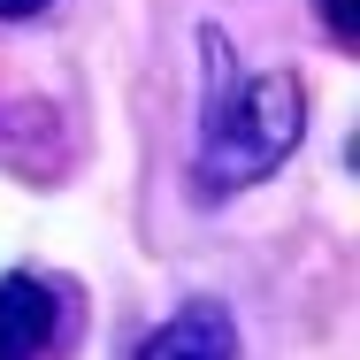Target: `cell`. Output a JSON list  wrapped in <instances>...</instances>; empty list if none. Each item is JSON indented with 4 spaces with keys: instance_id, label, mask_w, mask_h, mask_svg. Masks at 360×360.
I'll return each instance as SVG.
<instances>
[{
    "instance_id": "6da1fadb",
    "label": "cell",
    "mask_w": 360,
    "mask_h": 360,
    "mask_svg": "<svg viewBox=\"0 0 360 360\" xmlns=\"http://www.w3.org/2000/svg\"><path fill=\"white\" fill-rule=\"evenodd\" d=\"M299 139H307V92H299V77H291V70L238 77L215 108H207V139H200V192L222 200V192H245V184L276 176Z\"/></svg>"
},
{
    "instance_id": "277c9868",
    "label": "cell",
    "mask_w": 360,
    "mask_h": 360,
    "mask_svg": "<svg viewBox=\"0 0 360 360\" xmlns=\"http://www.w3.org/2000/svg\"><path fill=\"white\" fill-rule=\"evenodd\" d=\"M322 23H330L338 46H353V39H360V0H322Z\"/></svg>"
},
{
    "instance_id": "3957f363",
    "label": "cell",
    "mask_w": 360,
    "mask_h": 360,
    "mask_svg": "<svg viewBox=\"0 0 360 360\" xmlns=\"http://www.w3.org/2000/svg\"><path fill=\"white\" fill-rule=\"evenodd\" d=\"M54 338V291L39 276H0V360H39Z\"/></svg>"
},
{
    "instance_id": "7a4b0ae2",
    "label": "cell",
    "mask_w": 360,
    "mask_h": 360,
    "mask_svg": "<svg viewBox=\"0 0 360 360\" xmlns=\"http://www.w3.org/2000/svg\"><path fill=\"white\" fill-rule=\"evenodd\" d=\"M139 360H238V322L222 307H176L153 338L139 345Z\"/></svg>"
},
{
    "instance_id": "5b68a950",
    "label": "cell",
    "mask_w": 360,
    "mask_h": 360,
    "mask_svg": "<svg viewBox=\"0 0 360 360\" xmlns=\"http://www.w3.org/2000/svg\"><path fill=\"white\" fill-rule=\"evenodd\" d=\"M46 0H0V15H39Z\"/></svg>"
}]
</instances>
